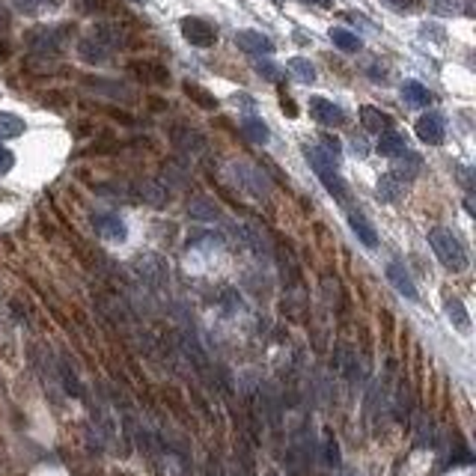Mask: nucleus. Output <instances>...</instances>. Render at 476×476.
Listing matches in <instances>:
<instances>
[{
  "mask_svg": "<svg viewBox=\"0 0 476 476\" xmlns=\"http://www.w3.org/2000/svg\"><path fill=\"white\" fill-rule=\"evenodd\" d=\"M429 244H432V250H435V257L444 262V268L447 271H465L467 268V250H465V244H462V238H458L452 229H444V227H438V229H432L429 232Z\"/></svg>",
  "mask_w": 476,
  "mask_h": 476,
  "instance_id": "obj_1",
  "label": "nucleus"
},
{
  "mask_svg": "<svg viewBox=\"0 0 476 476\" xmlns=\"http://www.w3.org/2000/svg\"><path fill=\"white\" fill-rule=\"evenodd\" d=\"M304 155H307L310 167L316 170L319 182L325 185V191H328L331 197H336L339 202H346V200H348V188H346L343 176L336 173V161H333L331 155H325V152H321L319 146H307V149H304Z\"/></svg>",
  "mask_w": 476,
  "mask_h": 476,
  "instance_id": "obj_2",
  "label": "nucleus"
},
{
  "mask_svg": "<svg viewBox=\"0 0 476 476\" xmlns=\"http://www.w3.org/2000/svg\"><path fill=\"white\" fill-rule=\"evenodd\" d=\"M182 36L188 45L194 48H212L217 42V30L206 21V19H194V15H188V19H182Z\"/></svg>",
  "mask_w": 476,
  "mask_h": 476,
  "instance_id": "obj_3",
  "label": "nucleus"
},
{
  "mask_svg": "<svg viewBox=\"0 0 476 476\" xmlns=\"http://www.w3.org/2000/svg\"><path fill=\"white\" fill-rule=\"evenodd\" d=\"M417 138L429 146H440L447 140V125H444V116L440 113H423L417 119Z\"/></svg>",
  "mask_w": 476,
  "mask_h": 476,
  "instance_id": "obj_4",
  "label": "nucleus"
},
{
  "mask_svg": "<svg viewBox=\"0 0 476 476\" xmlns=\"http://www.w3.org/2000/svg\"><path fill=\"white\" fill-rule=\"evenodd\" d=\"M235 45L242 48L244 54H253V57L274 54V42H271L265 33H259V30H238L235 33Z\"/></svg>",
  "mask_w": 476,
  "mask_h": 476,
  "instance_id": "obj_5",
  "label": "nucleus"
},
{
  "mask_svg": "<svg viewBox=\"0 0 476 476\" xmlns=\"http://www.w3.org/2000/svg\"><path fill=\"white\" fill-rule=\"evenodd\" d=\"M30 48L33 51H39V54H57V51L63 48V27H39V30H33L30 36H27Z\"/></svg>",
  "mask_w": 476,
  "mask_h": 476,
  "instance_id": "obj_6",
  "label": "nucleus"
},
{
  "mask_svg": "<svg viewBox=\"0 0 476 476\" xmlns=\"http://www.w3.org/2000/svg\"><path fill=\"white\" fill-rule=\"evenodd\" d=\"M310 113L319 125H343L346 123V113L339 105H333V101L321 98V95H313L310 98Z\"/></svg>",
  "mask_w": 476,
  "mask_h": 476,
  "instance_id": "obj_7",
  "label": "nucleus"
},
{
  "mask_svg": "<svg viewBox=\"0 0 476 476\" xmlns=\"http://www.w3.org/2000/svg\"><path fill=\"white\" fill-rule=\"evenodd\" d=\"M93 227L101 238H108V242H125V235H128L125 224L116 214H93Z\"/></svg>",
  "mask_w": 476,
  "mask_h": 476,
  "instance_id": "obj_8",
  "label": "nucleus"
},
{
  "mask_svg": "<svg viewBox=\"0 0 476 476\" xmlns=\"http://www.w3.org/2000/svg\"><path fill=\"white\" fill-rule=\"evenodd\" d=\"M387 280L393 283V289L402 295V298H408V301H417V286H414V280H411V274L405 271V265H399V262H390L387 265Z\"/></svg>",
  "mask_w": 476,
  "mask_h": 476,
  "instance_id": "obj_9",
  "label": "nucleus"
},
{
  "mask_svg": "<svg viewBox=\"0 0 476 476\" xmlns=\"http://www.w3.org/2000/svg\"><path fill=\"white\" fill-rule=\"evenodd\" d=\"M78 51H81V57L87 60V63H108L110 54H113V48H110L108 42H101V39L95 36V33H90L87 39H81Z\"/></svg>",
  "mask_w": 476,
  "mask_h": 476,
  "instance_id": "obj_10",
  "label": "nucleus"
},
{
  "mask_svg": "<svg viewBox=\"0 0 476 476\" xmlns=\"http://www.w3.org/2000/svg\"><path fill=\"white\" fill-rule=\"evenodd\" d=\"M348 227H351V232L357 235V242H361L363 247H369V250L378 247V232H376V227H372L361 212H351L348 214Z\"/></svg>",
  "mask_w": 476,
  "mask_h": 476,
  "instance_id": "obj_11",
  "label": "nucleus"
},
{
  "mask_svg": "<svg viewBox=\"0 0 476 476\" xmlns=\"http://www.w3.org/2000/svg\"><path fill=\"white\" fill-rule=\"evenodd\" d=\"M420 170H423V161H420V155H414V152H402V155H396L393 158V170H390V173H393L399 182H411V179H417L420 176Z\"/></svg>",
  "mask_w": 476,
  "mask_h": 476,
  "instance_id": "obj_12",
  "label": "nucleus"
},
{
  "mask_svg": "<svg viewBox=\"0 0 476 476\" xmlns=\"http://www.w3.org/2000/svg\"><path fill=\"white\" fill-rule=\"evenodd\" d=\"M361 123H363V128L366 131H390L393 128V116L390 113H381L378 108H372V105H363L361 108Z\"/></svg>",
  "mask_w": 476,
  "mask_h": 476,
  "instance_id": "obj_13",
  "label": "nucleus"
},
{
  "mask_svg": "<svg viewBox=\"0 0 476 476\" xmlns=\"http://www.w3.org/2000/svg\"><path fill=\"white\" fill-rule=\"evenodd\" d=\"M131 75H138V78L146 81V83H167V81H170V72L164 69L161 63H152V60L131 63Z\"/></svg>",
  "mask_w": 476,
  "mask_h": 476,
  "instance_id": "obj_14",
  "label": "nucleus"
},
{
  "mask_svg": "<svg viewBox=\"0 0 476 476\" xmlns=\"http://www.w3.org/2000/svg\"><path fill=\"white\" fill-rule=\"evenodd\" d=\"M402 98H405L411 108H429V105H432V93L423 87L420 81H405V83H402Z\"/></svg>",
  "mask_w": 476,
  "mask_h": 476,
  "instance_id": "obj_15",
  "label": "nucleus"
},
{
  "mask_svg": "<svg viewBox=\"0 0 476 476\" xmlns=\"http://www.w3.org/2000/svg\"><path fill=\"white\" fill-rule=\"evenodd\" d=\"M405 149H408V143H405L402 134H396V131H384L381 138H378V146H376V152H378V155H384V158H396V155H402Z\"/></svg>",
  "mask_w": 476,
  "mask_h": 476,
  "instance_id": "obj_16",
  "label": "nucleus"
},
{
  "mask_svg": "<svg viewBox=\"0 0 476 476\" xmlns=\"http://www.w3.org/2000/svg\"><path fill=\"white\" fill-rule=\"evenodd\" d=\"M405 194V182H399L393 173L378 179V202H396Z\"/></svg>",
  "mask_w": 476,
  "mask_h": 476,
  "instance_id": "obj_17",
  "label": "nucleus"
},
{
  "mask_svg": "<svg viewBox=\"0 0 476 476\" xmlns=\"http://www.w3.org/2000/svg\"><path fill=\"white\" fill-rule=\"evenodd\" d=\"M235 170L242 173V185L244 188H250L253 194H268V182H265V176L259 173V170H253V167H247V164H235Z\"/></svg>",
  "mask_w": 476,
  "mask_h": 476,
  "instance_id": "obj_18",
  "label": "nucleus"
},
{
  "mask_svg": "<svg viewBox=\"0 0 476 476\" xmlns=\"http://www.w3.org/2000/svg\"><path fill=\"white\" fill-rule=\"evenodd\" d=\"M242 131H244V138H247V140L259 143V146H265V143L271 140V131H268V125L262 123V119H257V116H247V119H242Z\"/></svg>",
  "mask_w": 476,
  "mask_h": 476,
  "instance_id": "obj_19",
  "label": "nucleus"
},
{
  "mask_svg": "<svg viewBox=\"0 0 476 476\" xmlns=\"http://www.w3.org/2000/svg\"><path fill=\"white\" fill-rule=\"evenodd\" d=\"M331 42H333L339 51H348V54H354V51L363 48L361 36H357V33H351V30H346V27H331Z\"/></svg>",
  "mask_w": 476,
  "mask_h": 476,
  "instance_id": "obj_20",
  "label": "nucleus"
},
{
  "mask_svg": "<svg viewBox=\"0 0 476 476\" xmlns=\"http://www.w3.org/2000/svg\"><path fill=\"white\" fill-rule=\"evenodd\" d=\"M173 143H176V149H185V152H202V149H206V140H202L200 134L191 131V128H176L173 131Z\"/></svg>",
  "mask_w": 476,
  "mask_h": 476,
  "instance_id": "obj_21",
  "label": "nucleus"
},
{
  "mask_svg": "<svg viewBox=\"0 0 476 476\" xmlns=\"http://www.w3.org/2000/svg\"><path fill=\"white\" fill-rule=\"evenodd\" d=\"M24 119L15 116V113H4L0 110V140H12V138H21L24 134Z\"/></svg>",
  "mask_w": 476,
  "mask_h": 476,
  "instance_id": "obj_22",
  "label": "nucleus"
},
{
  "mask_svg": "<svg viewBox=\"0 0 476 476\" xmlns=\"http://www.w3.org/2000/svg\"><path fill=\"white\" fill-rule=\"evenodd\" d=\"M447 316H450V321H452V325H455L458 331H462V333L470 331V316H467L465 304L458 301V298H450V301H447Z\"/></svg>",
  "mask_w": 476,
  "mask_h": 476,
  "instance_id": "obj_23",
  "label": "nucleus"
},
{
  "mask_svg": "<svg viewBox=\"0 0 476 476\" xmlns=\"http://www.w3.org/2000/svg\"><path fill=\"white\" fill-rule=\"evenodd\" d=\"M185 93H188L197 105L202 108V110H217V98L209 93V90H202L200 83H191V81H185Z\"/></svg>",
  "mask_w": 476,
  "mask_h": 476,
  "instance_id": "obj_24",
  "label": "nucleus"
},
{
  "mask_svg": "<svg viewBox=\"0 0 476 476\" xmlns=\"http://www.w3.org/2000/svg\"><path fill=\"white\" fill-rule=\"evenodd\" d=\"M286 69L292 72L301 83H313V81H316V69H313V63H310V60H304V57H292V60L286 63Z\"/></svg>",
  "mask_w": 476,
  "mask_h": 476,
  "instance_id": "obj_25",
  "label": "nucleus"
},
{
  "mask_svg": "<svg viewBox=\"0 0 476 476\" xmlns=\"http://www.w3.org/2000/svg\"><path fill=\"white\" fill-rule=\"evenodd\" d=\"M140 194H143L140 200L152 202V206H164V202L170 200V197H167V191L161 188L158 182H143V185H140Z\"/></svg>",
  "mask_w": 476,
  "mask_h": 476,
  "instance_id": "obj_26",
  "label": "nucleus"
},
{
  "mask_svg": "<svg viewBox=\"0 0 476 476\" xmlns=\"http://www.w3.org/2000/svg\"><path fill=\"white\" fill-rule=\"evenodd\" d=\"M257 72H259L265 81H274V83L283 78V69H280V66H274L271 60H259V63H257Z\"/></svg>",
  "mask_w": 476,
  "mask_h": 476,
  "instance_id": "obj_27",
  "label": "nucleus"
},
{
  "mask_svg": "<svg viewBox=\"0 0 476 476\" xmlns=\"http://www.w3.org/2000/svg\"><path fill=\"white\" fill-rule=\"evenodd\" d=\"M51 4H54V0H15V6H19L21 12H39Z\"/></svg>",
  "mask_w": 476,
  "mask_h": 476,
  "instance_id": "obj_28",
  "label": "nucleus"
},
{
  "mask_svg": "<svg viewBox=\"0 0 476 476\" xmlns=\"http://www.w3.org/2000/svg\"><path fill=\"white\" fill-rule=\"evenodd\" d=\"M321 152H325V155H331L333 161H339V140L336 138H331V134H321Z\"/></svg>",
  "mask_w": 476,
  "mask_h": 476,
  "instance_id": "obj_29",
  "label": "nucleus"
},
{
  "mask_svg": "<svg viewBox=\"0 0 476 476\" xmlns=\"http://www.w3.org/2000/svg\"><path fill=\"white\" fill-rule=\"evenodd\" d=\"M191 214L194 217H202V214H209V217H214L217 214V209L212 206V202H206V200H197L194 206H191Z\"/></svg>",
  "mask_w": 476,
  "mask_h": 476,
  "instance_id": "obj_30",
  "label": "nucleus"
},
{
  "mask_svg": "<svg viewBox=\"0 0 476 476\" xmlns=\"http://www.w3.org/2000/svg\"><path fill=\"white\" fill-rule=\"evenodd\" d=\"M325 458H328V465H339V447L331 435L325 438Z\"/></svg>",
  "mask_w": 476,
  "mask_h": 476,
  "instance_id": "obj_31",
  "label": "nucleus"
},
{
  "mask_svg": "<svg viewBox=\"0 0 476 476\" xmlns=\"http://www.w3.org/2000/svg\"><path fill=\"white\" fill-rule=\"evenodd\" d=\"M12 167H15V155H12L9 149H4V146H0V176H4V173H9Z\"/></svg>",
  "mask_w": 476,
  "mask_h": 476,
  "instance_id": "obj_32",
  "label": "nucleus"
},
{
  "mask_svg": "<svg viewBox=\"0 0 476 476\" xmlns=\"http://www.w3.org/2000/svg\"><path fill=\"white\" fill-rule=\"evenodd\" d=\"M280 108H283L286 116H298V108L292 105V98H289V95H280Z\"/></svg>",
  "mask_w": 476,
  "mask_h": 476,
  "instance_id": "obj_33",
  "label": "nucleus"
},
{
  "mask_svg": "<svg viewBox=\"0 0 476 476\" xmlns=\"http://www.w3.org/2000/svg\"><path fill=\"white\" fill-rule=\"evenodd\" d=\"M384 4H390L393 9H411V6L417 4V0H384Z\"/></svg>",
  "mask_w": 476,
  "mask_h": 476,
  "instance_id": "obj_34",
  "label": "nucleus"
},
{
  "mask_svg": "<svg viewBox=\"0 0 476 476\" xmlns=\"http://www.w3.org/2000/svg\"><path fill=\"white\" fill-rule=\"evenodd\" d=\"M310 4H319V6H328L331 0H310Z\"/></svg>",
  "mask_w": 476,
  "mask_h": 476,
  "instance_id": "obj_35",
  "label": "nucleus"
},
{
  "mask_svg": "<svg viewBox=\"0 0 476 476\" xmlns=\"http://www.w3.org/2000/svg\"><path fill=\"white\" fill-rule=\"evenodd\" d=\"M6 54H9V48H6V45H0V57H6Z\"/></svg>",
  "mask_w": 476,
  "mask_h": 476,
  "instance_id": "obj_36",
  "label": "nucleus"
},
{
  "mask_svg": "<svg viewBox=\"0 0 476 476\" xmlns=\"http://www.w3.org/2000/svg\"><path fill=\"white\" fill-rule=\"evenodd\" d=\"M6 24V15H4V9H0V27H4Z\"/></svg>",
  "mask_w": 476,
  "mask_h": 476,
  "instance_id": "obj_37",
  "label": "nucleus"
},
{
  "mask_svg": "<svg viewBox=\"0 0 476 476\" xmlns=\"http://www.w3.org/2000/svg\"><path fill=\"white\" fill-rule=\"evenodd\" d=\"M339 476H354V473H348V470H343V473H339Z\"/></svg>",
  "mask_w": 476,
  "mask_h": 476,
  "instance_id": "obj_38",
  "label": "nucleus"
},
{
  "mask_svg": "<svg viewBox=\"0 0 476 476\" xmlns=\"http://www.w3.org/2000/svg\"><path fill=\"white\" fill-rule=\"evenodd\" d=\"M143 4H146V0H143Z\"/></svg>",
  "mask_w": 476,
  "mask_h": 476,
  "instance_id": "obj_39",
  "label": "nucleus"
}]
</instances>
